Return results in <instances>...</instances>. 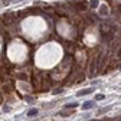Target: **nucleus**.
Masks as SVG:
<instances>
[{"label":"nucleus","mask_w":121,"mask_h":121,"mask_svg":"<svg viewBox=\"0 0 121 121\" xmlns=\"http://www.w3.org/2000/svg\"><path fill=\"white\" fill-rule=\"evenodd\" d=\"M94 91V88H86V89H82V91H79L78 92V95L81 97V95H86V94H91Z\"/></svg>","instance_id":"obj_1"},{"label":"nucleus","mask_w":121,"mask_h":121,"mask_svg":"<svg viewBox=\"0 0 121 121\" xmlns=\"http://www.w3.org/2000/svg\"><path fill=\"white\" fill-rule=\"evenodd\" d=\"M91 107H94V102H85V104L82 105L84 110H88V108H91Z\"/></svg>","instance_id":"obj_2"},{"label":"nucleus","mask_w":121,"mask_h":121,"mask_svg":"<svg viewBox=\"0 0 121 121\" xmlns=\"http://www.w3.org/2000/svg\"><path fill=\"white\" fill-rule=\"evenodd\" d=\"M36 114H38V110H36V108H32V110L27 111V115H29V117H30V115H36Z\"/></svg>","instance_id":"obj_3"},{"label":"nucleus","mask_w":121,"mask_h":121,"mask_svg":"<svg viewBox=\"0 0 121 121\" xmlns=\"http://www.w3.org/2000/svg\"><path fill=\"white\" fill-rule=\"evenodd\" d=\"M77 107V102H72V104H68L66 105V108H75Z\"/></svg>","instance_id":"obj_4"}]
</instances>
